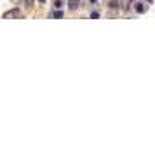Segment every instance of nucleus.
Here are the masks:
<instances>
[{"instance_id": "obj_1", "label": "nucleus", "mask_w": 155, "mask_h": 150, "mask_svg": "<svg viewBox=\"0 0 155 150\" xmlns=\"http://www.w3.org/2000/svg\"><path fill=\"white\" fill-rule=\"evenodd\" d=\"M4 19H9V17H21V11L19 9H12V11H7V12H4V16H2Z\"/></svg>"}, {"instance_id": "obj_2", "label": "nucleus", "mask_w": 155, "mask_h": 150, "mask_svg": "<svg viewBox=\"0 0 155 150\" xmlns=\"http://www.w3.org/2000/svg\"><path fill=\"white\" fill-rule=\"evenodd\" d=\"M79 5H80V0H68V9L75 11V9H79Z\"/></svg>"}, {"instance_id": "obj_3", "label": "nucleus", "mask_w": 155, "mask_h": 150, "mask_svg": "<svg viewBox=\"0 0 155 150\" xmlns=\"http://www.w3.org/2000/svg\"><path fill=\"white\" fill-rule=\"evenodd\" d=\"M134 9H136V12H146V5L145 4H136Z\"/></svg>"}, {"instance_id": "obj_4", "label": "nucleus", "mask_w": 155, "mask_h": 150, "mask_svg": "<svg viewBox=\"0 0 155 150\" xmlns=\"http://www.w3.org/2000/svg\"><path fill=\"white\" fill-rule=\"evenodd\" d=\"M54 17H56V19H61V17H63V12H61V11H56V12H54Z\"/></svg>"}, {"instance_id": "obj_5", "label": "nucleus", "mask_w": 155, "mask_h": 150, "mask_svg": "<svg viewBox=\"0 0 155 150\" xmlns=\"http://www.w3.org/2000/svg\"><path fill=\"white\" fill-rule=\"evenodd\" d=\"M61 5H63V2H61V0H56V2H54V7H58V9H59Z\"/></svg>"}, {"instance_id": "obj_6", "label": "nucleus", "mask_w": 155, "mask_h": 150, "mask_svg": "<svg viewBox=\"0 0 155 150\" xmlns=\"http://www.w3.org/2000/svg\"><path fill=\"white\" fill-rule=\"evenodd\" d=\"M98 17H99V14H98V12H93V14H91V19H98Z\"/></svg>"}, {"instance_id": "obj_7", "label": "nucleus", "mask_w": 155, "mask_h": 150, "mask_svg": "<svg viewBox=\"0 0 155 150\" xmlns=\"http://www.w3.org/2000/svg\"><path fill=\"white\" fill-rule=\"evenodd\" d=\"M89 2H91V4H94V2H98V0H89Z\"/></svg>"}, {"instance_id": "obj_8", "label": "nucleus", "mask_w": 155, "mask_h": 150, "mask_svg": "<svg viewBox=\"0 0 155 150\" xmlns=\"http://www.w3.org/2000/svg\"><path fill=\"white\" fill-rule=\"evenodd\" d=\"M38 2H40V4H44V2H46V0H38Z\"/></svg>"}, {"instance_id": "obj_9", "label": "nucleus", "mask_w": 155, "mask_h": 150, "mask_svg": "<svg viewBox=\"0 0 155 150\" xmlns=\"http://www.w3.org/2000/svg\"><path fill=\"white\" fill-rule=\"evenodd\" d=\"M127 2H134V0H127Z\"/></svg>"}, {"instance_id": "obj_10", "label": "nucleus", "mask_w": 155, "mask_h": 150, "mask_svg": "<svg viewBox=\"0 0 155 150\" xmlns=\"http://www.w3.org/2000/svg\"><path fill=\"white\" fill-rule=\"evenodd\" d=\"M146 2H152V0H146Z\"/></svg>"}]
</instances>
